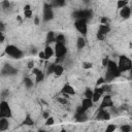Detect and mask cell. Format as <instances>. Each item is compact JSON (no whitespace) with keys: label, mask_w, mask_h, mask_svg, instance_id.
<instances>
[{"label":"cell","mask_w":132,"mask_h":132,"mask_svg":"<svg viewBox=\"0 0 132 132\" xmlns=\"http://www.w3.org/2000/svg\"><path fill=\"white\" fill-rule=\"evenodd\" d=\"M118 67L121 72H126L129 71L132 68V61L130 58H128L125 55H122L119 57V62H118Z\"/></svg>","instance_id":"obj_2"},{"label":"cell","mask_w":132,"mask_h":132,"mask_svg":"<svg viewBox=\"0 0 132 132\" xmlns=\"http://www.w3.org/2000/svg\"><path fill=\"white\" fill-rule=\"evenodd\" d=\"M117 129V127H116V125H113V124H109L107 127H106V132H112V131H114Z\"/></svg>","instance_id":"obj_34"},{"label":"cell","mask_w":132,"mask_h":132,"mask_svg":"<svg viewBox=\"0 0 132 132\" xmlns=\"http://www.w3.org/2000/svg\"><path fill=\"white\" fill-rule=\"evenodd\" d=\"M113 106V102H112V99L109 95H105L100 103V106L99 108H110Z\"/></svg>","instance_id":"obj_12"},{"label":"cell","mask_w":132,"mask_h":132,"mask_svg":"<svg viewBox=\"0 0 132 132\" xmlns=\"http://www.w3.org/2000/svg\"><path fill=\"white\" fill-rule=\"evenodd\" d=\"M101 24H105V25H109V20H108V18H106V16H104V18H102V19H101Z\"/></svg>","instance_id":"obj_38"},{"label":"cell","mask_w":132,"mask_h":132,"mask_svg":"<svg viewBox=\"0 0 132 132\" xmlns=\"http://www.w3.org/2000/svg\"><path fill=\"white\" fill-rule=\"evenodd\" d=\"M75 120L77 122H86L88 120V117L86 116V112H84V113H76L75 114Z\"/></svg>","instance_id":"obj_24"},{"label":"cell","mask_w":132,"mask_h":132,"mask_svg":"<svg viewBox=\"0 0 132 132\" xmlns=\"http://www.w3.org/2000/svg\"><path fill=\"white\" fill-rule=\"evenodd\" d=\"M66 0H52V5L54 7H61L65 4Z\"/></svg>","instance_id":"obj_26"},{"label":"cell","mask_w":132,"mask_h":132,"mask_svg":"<svg viewBox=\"0 0 132 132\" xmlns=\"http://www.w3.org/2000/svg\"><path fill=\"white\" fill-rule=\"evenodd\" d=\"M23 124H24V125H27V126H31V125L34 124V121H33V120L31 119V117L28 114V116H26L25 120L23 121Z\"/></svg>","instance_id":"obj_28"},{"label":"cell","mask_w":132,"mask_h":132,"mask_svg":"<svg viewBox=\"0 0 132 132\" xmlns=\"http://www.w3.org/2000/svg\"><path fill=\"white\" fill-rule=\"evenodd\" d=\"M9 122L7 118H0V131H5L8 129Z\"/></svg>","instance_id":"obj_19"},{"label":"cell","mask_w":132,"mask_h":132,"mask_svg":"<svg viewBox=\"0 0 132 132\" xmlns=\"http://www.w3.org/2000/svg\"><path fill=\"white\" fill-rule=\"evenodd\" d=\"M82 68L84 69H90V68H92V63L91 62H84L82 63Z\"/></svg>","instance_id":"obj_37"},{"label":"cell","mask_w":132,"mask_h":132,"mask_svg":"<svg viewBox=\"0 0 132 132\" xmlns=\"http://www.w3.org/2000/svg\"><path fill=\"white\" fill-rule=\"evenodd\" d=\"M58 102H60V103L63 104V105H66V104H67V100L64 99V98H58Z\"/></svg>","instance_id":"obj_39"},{"label":"cell","mask_w":132,"mask_h":132,"mask_svg":"<svg viewBox=\"0 0 132 132\" xmlns=\"http://www.w3.org/2000/svg\"><path fill=\"white\" fill-rule=\"evenodd\" d=\"M92 10L91 9H78V10H75L73 12V18L75 20L77 19H90L92 16Z\"/></svg>","instance_id":"obj_10"},{"label":"cell","mask_w":132,"mask_h":132,"mask_svg":"<svg viewBox=\"0 0 132 132\" xmlns=\"http://www.w3.org/2000/svg\"><path fill=\"white\" fill-rule=\"evenodd\" d=\"M27 66H28V68H29V69H33V68H34V62H33V61L28 62Z\"/></svg>","instance_id":"obj_41"},{"label":"cell","mask_w":132,"mask_h":132,"mask_svg":"<svg viewBox=\"0 0 132 132\" xmlns=\"http://www.w3.org/2000/svg\"><path fill=\"white\" fill-rule=\"evenodd\" d=\"M129 76H130V78L132 79V68L129 70Z\"/></svg>","instance_id":"obj_45"},{"label":"cell","mask_w":132,"mask_h":132,"mask_svg":"<svg viewBox=\"0 0 132 132\" xmlns=\"http://www.w3.org/2000/svg\"><path fill=\"white\" fill-rule=\"evenodd\" d=\"M103 93H104V90H103L102 87H96L93 90V98H92L93 102H98L99 99L102 97Z\"/></svg>","instance_id":"obj_13"},{"label":"cell","mask_w":132,"mask_h":132,"mask_svg":"<svg viewBox=\"0 0 132 132\" xmlns=\"http://www.w3.org/2000/svg\"><path fill=\"white\" fill-rule=\"evenodd\" d=\"M54 50H55V56L57 57V61L62 60L67 54V47L65 46L64 42H56Z\"/></svg>","instance_id":"obj_3"},{"label":"cell","mask_w":132,"mask_h":132,"mask_svg":"<svg viewBox=\"0 0 132 132\" xmlns=\"http://www.w3.org/2000/svg\"><path fill=\"white\" fill-rule=\"evenodd\" d=\"M122 131H124V132H129V131H131L132 130V127L130 126V125H127V124H125V125H123V126H121V128H120Z\"/></svg>","instance_id":"obj_30"},{"label":"cell","mask_w":132,"mask_h":132,"mask_svg":"<svg viewBox=\"0 0 132 132\" xmlns=\"http://www.w3.org/2000/svg\"><path fill=\"white\" fill-rule=\"evenodd\" d=\"M12 112L10 109V106L8 104V102H6L5 100H2L0 103V118H11Z\"/></svg>","instance_id":"obj_6"},{"label":"cell","mask_w":132,"mask_h":132,"mask_svg":"<svg viewBox=\"0 0 132 132\" xmlns=\"http://www.w3.org/2000/svg\"><path fill=\"white\" fill-rule=\"evenodd\" d=\"M44 54H45V59L47 60V59H50V58H52L54 55H55V50H53V47L50 45V44H47L46 46H45V48H44Z\"/></svg>","instance_id":"obj_18"},{"label":"cell","mask_w":132,"mask_h":132,"mask_svg":"<svg viewBox=\"0 0 132 132\" xmlns=\"http://www.w3.org/2000/svg\"><path fill=\"white\" fill-rule=\"evenodd\" d=\"M54 123H55V120H54L53 117H48V118L46 119V121H45V125H46V126H52Z\"/></svg>","instance_id":"obj_33"},{"label":"cell","mask_w":132,"mask_h":132,"mask_svg":"<svg viewBox=\"0 0 132 132\" xmlns=\"http://www.w3.org/2000/svg\"><path fill=\"white\" fill-rule=\"evenodd\" d=\"M32 73L35 74V81L36 82H41L44 79V73L41 70H39V69H37V68L34 67L32 69Z\"/></svg>","instance_id":"obj_16"},{"label":"cell","mask_w":132,"mask_h":132,"mask_svg":"<svg viewBox=\"0 0 132 132\" xmlns=\"http://www.w3.org/2000/svg\"><path fill=\"white\" fill-rule=\"evenodd\" d=\"M93 100L92 99H89V98H86L82 99L81 101V105L78 106L76 108V113H84V112H87L92 106H93Z\"/></svg>","instance_id":"obj_9"},{"label":"cell","mask_w":132,"mask_h":132,"mask_svg":"<svg viewBox=\"0 0 132 132\" xmlns=\"http://www.w3.org/2000/svg\"><path fill=\"white\" fill-rule=\"evenodd\" d=\"M24 85H25V87L27 88V89H30V88H32L33 87V80L30 78V77H25L24 78Z\"/></svg>","instance_id":"obj_25"},{"label":"cell","mask_w":132,"mask_h":132,"mask_svg":"<svg viewBox=\"0 0 132 132\" xmlns=\"http://www.w3.org/2000/svg\"><path fill=\"white\" fill-rule=\"evenodd\" d=\"M32 14H33V11H32L30 5H28V4L25 5V7H24V15H25V18L30 19L32 16Z\"/></svg>","instance_id":"obj_22"},{"label":"cell","mask_w":132,"mask_h":132,"mask_svg":"<svg viewBox=\"0 0 132 132\" xmlns=\"http://www.w3.org/2000/svg\"><path fill=\"white\" fill-rule=\"evenodd\" d=\"M1 5H2V8H3V9H7V8H9L10 3H9L8 0H3L2 3H1Z\"/></svg>","instance_id":"obj_32"},{"label":"cell","mask_w":132,"mask_h":132,"mask_svg":"<svg viewBox=\"0 0 132 132\" xmlns=\"http://www.w3.org/2000/svg\"><path fill=\"white\" fill-rule=\"evenodd\" d=\"M53 5L52 4H44L42 8V20L44 22H48L53 20L54 18V11H53Z\"/></svg>","instance_id":"obj_8"},{"label":"cell","mask_w":132,"mask_h":132,"mask_svg":"<svg viewBox=\"0 0 132 132\" xmlns=\"http://www.w3.org/2000/svg\"><path fill=\"white\" fill-rule=\"evenodd\" d=\"M39 57H40L41 59H45V54H44V52H40V53H39Z\"/></svg>","instance_id":"obj_43"},{"label":"cell","mask_w":132,"mask_h":132,"mask_svg":"<svg viewBox=\"0 0 132 132\" xmlns=\"http://www.w3.org/2000/svg\"><path fill=\"white\" fill-rule=\"evenodd\" d=\"M64 72V67L60 64H55V68H54V74L56 76H61Z\"/></svg>","instance_id":"obj_20"},{"label":"cell","mask_w":132,"mask_h":132,"mask_svg":"<svg viewBox=\"0 0 132 132\" xmlns=\"http://www.w3.org/2000/svg\"><path fill=\"white\" fill-rule=\"evenodd\" d=\"M0 41H1V42L4 41V35H3V32L0 33Z\"/></svg>","instance_id":"obj_44"},{"label":"cell","mask_w":132,"mask_h":132,"mask_svg":"<svg viewBox=\"0 0 132 132\" xmlns=\"http://www.w3.org/2000/svg\"><path fill=\"white\" fill-rule=\"evenodd\" d=\"M56 37H57V35H55V32L50 31L46 34V45L52 43V42H55L56 41Z\"/></svg>","instance_id":"obj_21"},{"label":"cell","mask_w":132,"mask_h":132,"mask_svg":"<svg viewBox=\"0 0 132 132\" xmlns=\"http://www.w3.org/2000/svg\"><path fill=\"white\" fill-rule=\"evenodd\" d=\"M34 24H35V25H38V24H39V18H38V16H35V18H34Z\"/></svg>","instance_id":"obj_42"},{"label":"cell","mask_w":132,"mask_h":132,"mask_svg":"<svg viewBox=\"0 0 132 132\" xmlns=\"http://www.w3.org/2000/svg\"><path fill=\"white\" fill-rule=\"evenodd\" d=\"M110 31V28H109V25H105V24H100L99 27H98V30H97V39L102 41L105 39V37L107 36V34L109 33Z\"/></svg>","instance_id":"obj_7"},{"label":"cell","mask_w":132,"mask_h":132,"mask_svg":"<svg viewBox=\"0 0 132 132\" xmlns=\"http://www.w3.org/2000/svg\"><path fill=\"white\" fill-rule=\"evenodd\" d=\"M5 53H6L9 57H11V58H13V59H20V58L23 57V52H22V50H20L18 46H15V45H13V44L7 45V46H6V50H5Z\"/></svg>","instance_id":"obj_4"},{"label":"cell","mask_w":132,"mask_h":132,"mask_svg":"<svg viewBox=\"0 0 132 132\" xmlns=\"http://www.w3.org/2000/svg\"><path fill=\"white\" fill-rule=\"evenodd\" d=\"M108 61H109V59H108V58H103V60H102V65H103L104 67H106V65H107Z\"/></svg>","instance_id":"obj_40"},{"label":"cell","mask_w":132,"mask_h":132,"mask_svg":"<svg viewBox=\"0 0 132 132\" xmlns=\"http://www.w3.org/2000/svg\"><path fill=\"white\" fill-rule=\"evenodd\" d=\"M16 72H18L16 69L13 68V67L10 66V65H6V66H4L3 69H2V74H3V75H12V74H15Z\"/></svg>","instance_id":"obj_17"},{"label":"cell","mask_w":132,"mask_h":132,"mask_svg":"<svg viewBox=\"0 0 132 132\" xmlns=\"http://www.w3.org/2000/svg\"><path fill=\"white\" fill-rule=\"evenodd\" d=\"M76 46H77V48H78V50H82V48L86 46V39H85L82 36H80V37H78V38H77Z\"/></svg>","instance_id":"obj_23"},{"label":"cell","mask_w":132,"mask_h":132,"mask_svg":"<svg viewBox=\"0 0 132 132\" xmlns=\"http://www.w3.org/2000/svg\"><path fill=\"white\" fill-rule=\"evenodd\" d=\"M128 3H129V0H118V1H117V7H118L119 9H121V8L127 6Z\"/></svg>","instance_id":"obj_27"},{"label":"cell","mask_w":132,"mask_h":132,"mask_svg":"<svg viewBox=\"0 0 132 132\" xmlns=\"http://www.w3.org/2000/svg\"><path fill=\"white\" fill-rule=\"evenodd\" d=\"M85 97L89 98V99H92L93 98V90L90 89V88H87L86 91H85Z\"/></svg>","instance_id":"obj_29"},{"label":"cell","mask_w":132,"mask_h":132,"mask_svg":"<svg viewBox=\"0 0 132 132\" xmlns=\"http://www.w3.org/2000/svg\"><path fill=\"white\" fill-rule=\"evenodd\" d=\"M130 15H131V7H129L128 5L120 9V16L122 19L127 20V19L130 18Z\"/></svg>","instance_id":"obj_15"},{"label":"cell","mask_w":132,"mask_h":132,"mask_svg":"<svg viewBox=\"0 0 132 132\" xmlns=\"http://www.w3.org/2000/svg\"><path fill=\"white\" fill-rule=\"evenodd\" d=\"M54 68H55V64L48 65V67H47V69H46V74H52V73H54Z\"/></svg>","instance_id":"obj_35"},{"label":"cell","mask_w":132,"mask_h":132,"mask_svg":"<svg viewBox=\"0 0 132 132\" xmlns=\"http://www.w3.org/2000/svg\"><path fill=\"white\" fill-rule=\"evenodd\" d=\"M56 42H64L65 43V36L63 34H58L56 37Z\"/></svg>","instance_id":"obj_31"},{"label":"cell","mask_w":132,"mask_h":132,"mask_svg":"<svg viewBox=\"0 0 132 132\" xmlns=\"http://www.w3.org/2000/svg\"><path fill=\"white\" fill-rule=\"evenodd\" d=\"M110 112L107 110V108H99L98 112L96 113L95 119L97 121H108L110 120Z\"/></svg>","instance_id":"obj_11"},{"label":"cell","mask_w":132,"mask_h":132,"mask_svg":"<svg viewBox=\"0 0 132 132\" xmlns=\"http://www.w3.org/2000/svg\"><path fill=\"white\" fill-rule=\"evenodd\" d=\"M121 73L122 72L120 71V69L118 67V64L114 61L109 60L107 65H106V72H105V76H104L106 84H108V82L112 81L114 78L119 77L121 75Z\"/></svg>","instance_id":"obj_1"},{"label":"cell","mask_w":132,"mask_h":132,"mask_svg":"<svg viewBox=\"0 0 132 132\" xmlns=\"http://www.w3.org/2000/svg\"><path fill=\"white\" fill-rule=\"evenodd\" d=\"M88 20L87 19H77L74 22V27L75 29L81 34V35H86L88 32V24H87Z\"/></svg>","instance_id":"obj_5"},{"label":"cell","mask_w":132,"mask_h":132,"mask_svg":"<svg viewBox=\"0 0 132 132\" xmlns=\"http://www.w3.org/2000/svg\"><path fill=\"white\" fill-rule=\"evenodd\" d=\"M61 93H62L64 96H66V97H67V96H72V95L75 94V90H74V88H73L71 85L66 84V85H64V87L62 88Z\"/></svg>","instance_id":"obj_14"},{"label":"cell","mask_w":132,"mask_h":132,"mask_svg":"<svg viewBox=\"0 0 132 132\" xmlns=\"http://www.w3.org/2000/svg\"><path fill=\"white\" fill-rule=\"evenodd\" d=\"M104 82H106V81H105V78H104V77H100V78L97 79L96 85H97V87H100V86H102Z\"/></svg>","instance_id":"obj_36"}]
</instances>
